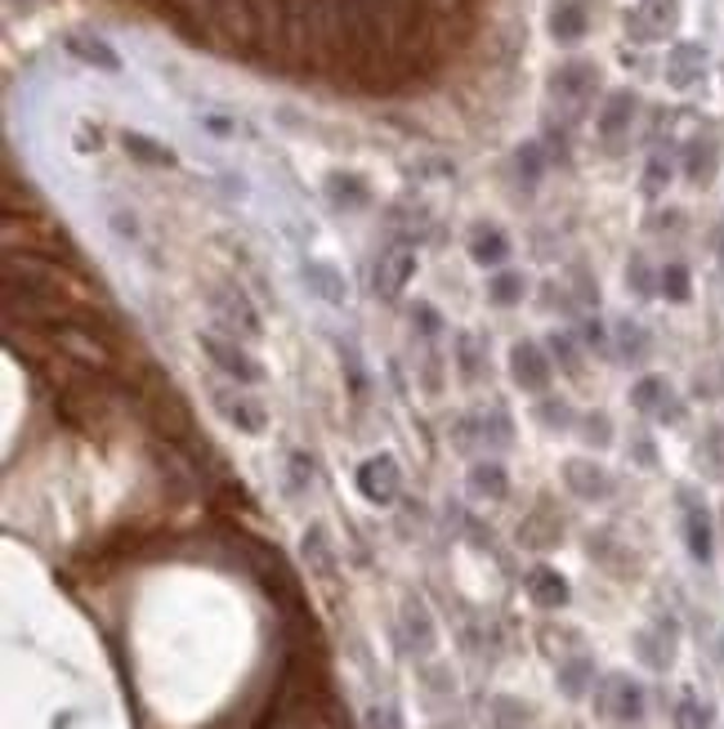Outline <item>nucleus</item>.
I'll return each mask as SVG.
<instances>
[{"instance_id": "nucleus-1", "label": "nucleus", "mask_w": 724, "mask_h": 729, "mask_svg": "<svg viewBox=\"0 0 724 729\" xmlns=\"http://www.w3.org/2000/svg\"><path fill=\"white\" fill-rule=\"evenodd\" d=\"M590 707L613 725H639L648 716V689L626 672H604L595 681V694H590Z\"/></svg>"}, {"instance_id": "nucleus-2", "label": "nucleus", "mask_w": 724, "mask_h": 729, "mask_svg": "<svg viewBox=\"0 0 724 729\" xmlns=\"http://www.w3.org/2000/svg\"><path fill=\"white\" fill-rule=\"evenodd\" d=\"M626 404H631L639 417L657 421V426H680V421L689 417L684 394H680V389H676L662 372H648V376H639V380L626 389Z\"/></svg>"}, {"instance_id": "nucleus-3", "label": "nucleus", "mask_w": 724, "mask_h": 729, "mask_svg": "<svg viewBox=\"0 0 724 729\" xmlns=\"http://www.w3.org/2000/svg\"><path fill=\"white\" fill-rule=\"evenodd\" d=\"M452 443L460 452H505V448H514V421H510L505 408L466 412L452 426Z\"/></svg>"}, {"instance_id": "nucleus-4", "label": "nucleus", "mask_w": 724, "mask_h": 729, "mask_svg": "<svg viewBox=\"0 0 724 729\" xmlns=\"http://www.w3.org/2000/svg\"><path fill=\"white\" fill-rule=\"evenodd\" d=\"M676 510H680V533H684V551L693 564L711 568L715 560V519H711V506L702 501L698 488L680 484L676 488Z\"/></svg>"}, {"instance_id": "nucleus-5", "label": "nucleus", "mask_w": 724, "mask_h": 729, "mask_svg": "<svg viewBox=\"0 0 724 729\" xmlns=\"http://www.w3.org/2000/svg\"><path fill=\"white\" fill-rule=\"evenodd\" d=\"M197 345H202V354L215 363V372L220 376H229L233 385H265V363H259L255 354H246L237 341H229V336H220V331H197Z\"/></svg>"}, {"instance_id": "nucleus-6", "label": "nucleus", "mask_w": 724, "mask_h": 729, "mask_svg": "<svg viewBox=\"0 0 724 729\" xmlns=\"http://www.w3.org/2000/svg\"><path fill=\"white\" fill-rule=\"evenodd\" d=\"M510 380L523 389V394H533V399H542V394H550V380H555V358L546 350V341H514L510 345Z\"/></svg>"}, {"instance_id": "nucleus-7", "label": "nucleus", "mask_w": 724, "mask_h": 729, "mask_svg": "<svg viewBox=\"0 0 724 729\" xmlns=\"http://www.w3.org/2000/svg\"><path fill=\"white\" fill-rule=\"evenodd\" d=\"M211 408L242 434H265L269 430V408L255 399V394H246V385H211Z\"/></svg>"}, {"instance_id": "nucleus-8", "label": "nucleus", "mask_w": 724, "mask_h": 729, "mask_svg": "<svg viewBox=\"0 0 724 729\" xmlns=\"http://www.w3.org/2000/svg\"><path fill=\"white\" fill-rule=\"evenodd\" d=\"M676 644H680V622L667 618V614H657L653 627H639V631L631 636L635 658L644 662L648 672H657V676L676 667Z\"/></svg>"}, {"instance_id": "nucleus-9", "label": "nucleus", "mask_w": 724, "mask_h": 729, "mask_svg": "<svg viewBox=\"0 0 724 729\" xmlns=\"http://www.w3.org/2000/svg\"><path fill=\"white\" fill-rule=\"evenodd\" d=\"M416 269H421V255L408 242H389L371 269V291L380 300H399L408 291V283L416 278Z\"/></svg>"}, {"instance_id": "nucleus-10", "label": "nucleus", "mask_w": 724, "mask_h": 729, "mask_svg": "<svg viewBox=\"0 0 724 729\" xmlns=\"http://www.w3.org/2000/svg\"><path fill=\"white\" fill-rule=\"evenodd\" d=\"M635 117H639V95L635 90H609L604 95V103L595 112V135L609 153H622V144L635 130Z\"/></svg>"}, {"instance_id": "nucleus-11", "label": "nucleus", "mask_w": 724, "mask_h": 729, "mask_svg": "<svg viewBox=\"0 0 724 729\" xmlns=\"http://www.w3.org/2000/svg\"><path fill=\"white\" fill-rule=\"evenodd\" d=\"M354 484H358L363 501H371V506H393V501H399V493H403V466H399V456H393V452L367 456L363 466H358V475H354Z\"/></svg>"}, {"instance_id": "nucleus-12", "label": "nucleus", "mask_w": 724, "mask_h": 729, "mask_svg": "<svg viewBox=\"0 0 724 729\" xmlns=\"http://www.w3.org/2000/svg\"><path fill=\"white\" fill-rule=\"evenodd\" d=\"M559 475H564V488H568L577 501H590V506L613 501V493H617L613 471H604L595 456H568L564 466H559Z\"/></svg>"}, {"instance_id": "nucleus-13", "label": "nucleus", "mask_w": 724, "mask_h": 729, "mask_svg": "<svg viewBox=\"0 0 724 729\" xmlns=\"http://www.w3.org/2000/svg\"><path fill=\"white\" fill-rule=\"evenodd\" d=\"M600 68L590 58H568V63H559L555 68V77H550V95L559 99V103H568L572 112H586L590 108V99H595V90H600Z\"/></svg>"}, {"instance_id": "nucleus-14", "label": "nucleus", "mask_w": 724, "mask_h": 729, "mask_svg": "<svg viewBox=\"0 0 724 729\" xmlns=\"http://www.w3.org/2000/svg\"><path fill=\"white\" fill-rule=\"evenodd\" d=\"M207 296H211L215 318L233 331L237 341H255V336H265V318L255 313V305L246 300V291H242V287H207Z\"/></svg>"}, {"instance_id": "nucleus-15", "label": "nucleus", "mask_w": 724, "mask_h": 729, "mask_svg": "<svg viewBox=\"0 0 724 729\" xmlns=\"http://www.w3.org/2000/svg\"><path fill=\"white\" fill-rule=\"evenodd\" d=\"M680 23V0H639L635 10H626V36L639 45L667 41Z\"/></svg>"}, {"instance_id": "nucleus-16", "label": "nucleus", "mask_w": 724, "mask_h": 729, "mask_svg": "<svg viewBox=\"0 0 724 729\" xmlns=\"http://www.w3.org/2000/svg\"><path fill=\"white\" fill-rule=\"evenodd\" d=\"M706 68H711V54H706V45H698V41H676V45L667 49L662 77H667V86H671V90H693V86H702Z\"/></svg>"}, {"instance_id": "nucleus-17", "label": "nucleus", "mask_w": 724, "mask_h": 729, "mask_svg": "<svg viewBox=\"0 0 724 729\" xmlns=\"http://www.w3.org/2000/svg\"><path fill=\"white\" fill-rule=\"evenodd\" d=\"M680 175L693 184V188H711L715 175H720V140L711 130H698V135L684 140L680 148Z\"/></svg>"}, {"instance_id": "nucleus-18", "label": "nucleus", "mask_w": 724, "mask_h": 729, "mask_svg": "<svg viewBox=\"0 0 724 729\" xmlns=\"http://www.w3.org/2000/svg\"><path fill=\"white\" fill-rule=\"evenodd\" d=\"M300 287H304L313 300L332 305V309H345V305H349V283H345V274L336 269L332 259H304V264H300Z\"/></svg>"}, {"instance_id": "nucleus-19", "label": "nucleus", "mask_w": 724, "mask_h": 729, "mask_svg": "<svg viewBox=\"0 0 724 729\" xmlns=\"http://www.w3.org/2000/svg\"><path fill=\"white\" fill-rule=\"evenodd\" d=\"M595 681H600V667H595V658H590L586 649L568 653L555 662V689L568 698V703H581L595 694Z\"/></svg>"}, {"instance_id": "nucleus-20", "label": "nucleus", "mask_w": 724, "mask_h": 729, "mask_svg": "<svg viewBox=\"0 0 724 729\" xmlns=\"http://www.w3.org/2000/svg\"><path fill=\"white\" fill-rule=\"evenodd\" d=\"M399 627H403V644H408V653L430 658V653L438 649V627H434V614L425 609L421 595H408V600H403Z\"/></svg>"}, {"instance_id": "nucleus-21", "label": "nucleus", "mask_w": 724, "mask_h": 729, "mask_svg": "<svg viewBox=\"0 0 724 729\" xmlns=\"http://www.w3.org/2000/svg\"><path fill=\"white\" fill-rule=\"evenodd\" d=\"M648 358H653V331H648L639 318L622 313V318L613 322V363H622V367H644Z\"/></svg>"}, {"instance_id": "nucleus-22", "label": "nucleus", "mask_w": 724, "mask_h": 729, "mask_svg": "<svg viewBox=\"0 0 724 729\" xmlns=\"http://www.w3.org/2000/svg\"><path fill=\"white\" fill-rule=\"evenodd\" d=\"M590 23H595V5H590V0H550V36L559 45L586 41Z\"/></svg>"}, {"instance_id": "nucleus-23", "label": "nucleus", "mask_w": 724, "mask_h": 729, "mask_svg": "<svg viewBox=\"0 0 724 729\" xmlns=\"http://www.w3.org/2000/svg\"><path fill=\"white\" fill-rule=\"evenodd\" d=\"M523 590H528V600L537 609H564L572 600V586L555 564H533L528 573H523Z\"/></svg>"}, {"instance_id": "nucleus-24", "label": "nucleus", "mask_w": 724, "mask_h": 729, "mask_svg": "<svg viewBox=\"0 0 724 729\" xmlns=\"http://www.w3.org/2000/svg\"><path fill=\"white\" fill-rule=\"evenodd\" d=\"M45 336H49L58 350H68V354H77V358H86V363H94V367H108V350L90 336V331H86L81 322H73V318L45 322Z\"/></svg>"}, {"instance_id": "nucleus-25", "label": "nucleus", "mask_w": 724, "mask_h": 729, "mask_svg": "<svg viewBox=\"0 0 724 729\" xmlns=\"http://www.w3.org/2000/svg\"><path fill=\"white\" fill-rule=\"evenodd\" d=\"M322 192H326V202H332L336 211H367L371 207V184L354 170H332L322 179Z\"/></svg>"}, {"instance_id": "nucleus-26", "label": "nucleus", "mask_w": 724, "mask_h": 729, "mask_svg": "<svg viewBox=\"0 0 724 729\" xmlns=\"http://www.w3.org/2000/svg\"><path fill=\"white\" fill-rule=\"evenodd\" d=\"M466 488H470L475 501H505L510 497V471L497 456H479L470 466V475H466Z\"/></svg>"}, {"instance_id": "nucleus-27", "label": "nucleus", "mask_w": 724, "mask_h": 729, "mask_svg": "<svg viewBox=\"0 0 724 729\" xmlns=\"http://www.w3.org/2000/svg\"><path fill=\"white\" fill-rule=\"evenodd\" d=\"M519 542L523 546H528V551H555L559 542H564V519L550 510V506H537L528 519H523L519 523Z\"/></svg>"}, {"instance_id": "nucleus-28", "label": "nucleus", "mask_w": 724, "mask_h": 729, "mask_svg": "<svg viewBox=\"0 0 724 729\" xmlns=\"http://www.w3.org/2000/svg\"><path fill=\"white\" fill-rule=\"evenodd\" d=\"M452 363L460 372V380L466 385H483L492 376V358H488V345L479 336H470V331H460L456 345H452Z\"/></svg>"}, {"instance_id": "nucleus-29", "label": "nucleus", "mask_w": 724, "mask_h": 729, "mask_svg": "<svg viewBox=\"0 0 724 729\" xmlns=\"http://www.w3.org/2000/svg\"><path fill=\"white\" fill-rule=\"evenodd\" d=\"M470 259L479 264V269H505V259H510V238H505V229H497V224H475V229H470Z\"/></svg>"}, {"instance_id": "nucleus-30", "label": "nucleus", "mask_w": 724, "mask_h": 729, "mask_svg": "<svg viewBox=\"0 0 724 729\" xmlns=\"http://www.w3.org/2000/svg\"><path fill=\"white\" fill-rule=\"evenodd\" d=\"M121 148H125V157L130 162H140V166H148V170H170L179 157H175V148H166V144H157V140H148L144 130H121Z\"/></svg>"}, {"instance_id": "nucleus-31", "label": "nucleus", "mask_w": 724, "mask_h": 729, "mask_svg": "<svg viewBox=\"0 0 724 729\" xmlns=\"http://www.w3.org/2000/svg\"><path fill=\"white\" fill-rule=\"evenodd\" d=\"M63 45H68V54H73V58L90 63V68H99V73H121V58H116V49H112L108 41L90 36V32H68V36H63Z\"/></svg>"}, {"instance_id": "nucleus-32", "label": "nucleus", "mask_w": 724, "mask_h": 729, "mask_svg": "<svg viewBox=\"0 0 724 729\" xmlns=\"http://www.w3.org/2000/svg\"><path fill=\"white\" fill-rule=\"evenodd\" d=\"M300 555H304V564H309L318 577H332V573H336V546H332V538H326L322 523H309V528H304Z\"/></svg>"}, {"instance_id": "nucleus-33", "label": "nucleus", "mask_w": 724, "mask_h": 729, "mask_svg": "<svg viewBox=\"0 0 724 729\" xmlns=\"http://www.w3.org/2000/svg\"><path fill=\"white\" fill-rule=\"evenodd\" d=\"M528 274L523 269H497V274H488V305H497V309H514V305H523V296H528Z\"/></svg>"}, {"instance_id": "nucleus-34", "label": "nucleus", "mask_w": 724, "mask_h": 729, "mask_svg": "<svg viewBox=\"0 0 724 729\" xmlns=\"http://www.w3.org/2000/svg\"><path fill=\"white\" fill-rule=\"evenodd\" d=\"M671 725L676 729H715V707L698 698V689H680L671 703Z\"/></svg>"}, {"instance_id": "nucleus-35", "label": "nucleus", "mask_w": 724, "mask_h": 729, "mask_svg": "<svg viewBox=\"0 0 724 729\" xmlns=\"http://www.w3.org/2000/svg\"><path fill=\"white\" fill-rule=\"evenodd\" d=\"M488 725L492 729H533V707L514 694H492L488 698Z\"/></svg>"}, {"instance_id": "nucleus-36", "label": "nucleus", "mask_w": 724, "mask_h": 729, "mask_svg": "<svg viewBox=\"0 0 724 729\" xmlns=\"http://www.w3.org/2000/svg\"><path fill=\"white\" fill-rule=\"evenodd\" d=\"M533 417H537V426L542 430H550V434H568V430H577V408L564 399V394H542L537 399V408H533Z\"/></svg>"}, {"instance_id": "nucleus-37", "label": "nucleus", "mask_w": 724, "mask_h": 729, "mask_svg": "<svg viewBox=\"0 0 724 729\" xmlns=\"http://www.w3.org/2000/svg\"><path fill=\"white\" fill-rule=\"evenodd\" d=\"M657 296L671 300V305H689L693 300V274L684 259H667L662 269H657Z\"/></svg>"}, {"instance_id": "nucleus-38", "label": "nucleus", "mask_w": 724, "mask_h": 729, "mask_svg": "<svg viewBox=\"0 0 724 729\" xmlns=\"http://www.w3.org/2000/svg\"><path fill=\"white\" fill-rule=\"evenodd\" d=\"M586 551H590V560H600L613 577H631L626 564H617V560H631V551L617 542L613 528H600V533H590V538H586Z\"/></svg>"}, {"instance_id": "nucleus-39", "label": "nucleus", "mask_w": 724, "mask_h": 729, "mask_svg": "<svg viewBox=\"0 0 724 729\" xmlns=\"http://www.w3.org/2000/svg\"><path fill=\"white\" fill-rule=\"evenodd\" d=\"M698 471L706 479H724V426H706L698 439Z\"/></svg>"}, {"instance_id": "nucleus-40", "label": "nucleus", "mask_w": 724, "mask_h": 729, "mask_svg": "<svg viewBox=\"0 0 724 729\" xmlns=\"http://www.w3.org/2000/svg\"><path fill=\"white\" fill-rule=\"evenodd\" d=\"M546 350H550V358H555V367L559 372H568L572 380L586 372V363H581V341L572 336V331H550V336H546Z\"/></svg>"}, {"instance_id": "nucleus-41", "label": "nucleus", "mask_w": 724, "mask_h": 729, "mask_svg": "<svg viewBox=\"0 0 724 729\" xmlns=\"http://www.w3.org/2000/svg\"><path fill=\"white\" fill-rule=\"evenodd\" d=\"M577 434H581V443L586 448H595V452H604V448H613V421H609V412L604 408H590V412H581V421H577Z\"/></svg>"}, {"instance_id": "nucleus-42", "label": "nucleus", "mask_w": 724, "mask_h": 729, "mask_svg": "<svg viewBox=\"0 0 724 729\" xmlns=\"http://www.w3.org/2000/svg\"><path fill=\"white\" fill-rule=\"evenodd\" d=\"M546 148L542 144H523L519 153H514V175H519V184L523 188H537L542 184V175H546Z\"/></svg>"}, {"instance_id": "nucleus-43", "label": "nucleus", "mask_w": 724, "mask_h": 729, "mask_svg": "<svg viewBox=\"0 0 724 729\" xmlns=\"http://www.w3.org/2000/svg\"><path fill=\"white\" fill-rule=\"evenodd\" d=\"M626 291L639 296V300H653V296H657V269L648 264V255H639V251L626 259Z\"/></svg>"}, {"instance_id": "nucleus-44", "label": "nucleus", "mask_w": 724, "mask_h": 729, "mask_svg": "<svg viewBox=\"0 0 724 729\" xmlns=\"http://www.w3.org/2000/svg\"><path fill=\"white\" fill-rule=\"evenodd\" d=\"M581 345H586V354H595V358H613V327L600 313L586 318L581 322Z\"/></svg>"}, {"instance_id": "nucleus-45", "label": "nucleus", "mask_w": 724, "mask_h": 729, "mask_svg": "<svg viewBox=\"0 0 724 729\" xmlns=\"http://www.w3.org/2000/svg\"><path fill=\"white\" fill-rule=\"evenodd\" d=\"M408 322H412V331H416L425 345H434V341L443 336V318H438V309H434L430 300H416V305L408 309Z\"/></svg>"}, {"instance_id": "nucleus-46", "label": "nucleus", "mask_w": 724, "mask_h": 729, "mask_svg": "<svg viewBox=\"0 0 724 729\" xmlns=\"http://www.w3.org/2000/svg\"><path fill=\"white\" fill-rule=\"evenodd\" d=\"M626 456L635 461L639 471H657V466H662V456H657V443H653V434H648L644 426L631 430V439H626Z\"/></svg>"}, {"instance_id": "nucleus-47", "label": "nucleus", "mask_w": 724, "mask_h": 729, "mask_svg": "<svg viewBox=\"0 0 724 729\" xmlns=\"http://www.w3.org/2000/svg\"><path fill=\"white\" fill-rule=\"evenodd\" d=\"M309 484H313V456L300 448L287 452V493L300 497V493H309Z\"/></svg>"}, {"instance_id": "nucleus-48", "label": "nucleus", "mask_w": 724, "mask_h": 729, "mask_svg": "<svg viewBox=\"0 0 724 729\" xmlns=\"http://www.w3.org/2000/svg\"><path fill=\"white\" fill-rule=\"evenodd\" d=\"M676 179V157H667V153H653L648 157V166H644V192L648 197H657L667 184Z\"/></svg>"}, {"instance_id": "nucleus-49", "label": "nucleus", "mask_w": 724, "mask_h": 729, "mask_svg": "<svg viewBox=\"0 0 724 729\" xmlns=\"http://www.w3.org/2000/svg\"><path fill=\"white\" fill-rule=\"evenodd\" d=\"M568 287H572V296H577V305H581V309H600V283L590 278V269H586L581 259L572 264V274H568Z\"/></svg>"}, {"instance_id": "nucleus-50", "label": "nucleus", "mask_w": 724, "mask_h": 729, "mask_svg": "<svg viewBox=\"0 0 724 729\" xmlns=\"http://www.w3.org/2000/svg\"><path fill=\"white\" fill-rule=\"evenodd\" d=\"M197 125H202L207 135H215V140H237L242 130H246L237 117H229V112H211V108H202V112H197Z\"/></svg>"}, {"instance_id": "nucleus-51", "label": "nucleus", "mask_w": 724, "mask_h": 729, "mask_svg": "<svg viewBox=\"0 0 724 729\" xmlns=\"http://www.w3.org/2000/svg\"><path fill=\"white\" fill-rule=\"evenodd\" d=\"M108 224H112V233H116L121 242H144V229H140V220H135V211L112 207V211H108Z\"/></svg>"}, {"instance_id": "nucleus-52", "label": "nucleus", "mask_w": 724, "mask_h": 729, "mask_svg": "<svg viewBox=\"0 0 724 729\" xmlns=\"http://www.w3.org/2000/svg\"><path fill=\"white\" fill-rule=\"evenodd\" d=\"M367 729H403L399 703H371L367 707Z\"/></svg>"}, {"instance_id": "nucleus-53", "label": "nucleus", "mask_w": 724, "mask_h": 729, "mask_svg": "<svg viewBox=\"0 0 724 729\" xmlns=\"http://www.w3.org/2000/svg\"><path fill=\"white\" fill-rule=\"evenodd\" d=\"M542 300H546V309H555V313H577V309H581L577 296H572V287H559V283H546V287H542Z\"/></svg>"}]
</instances>
